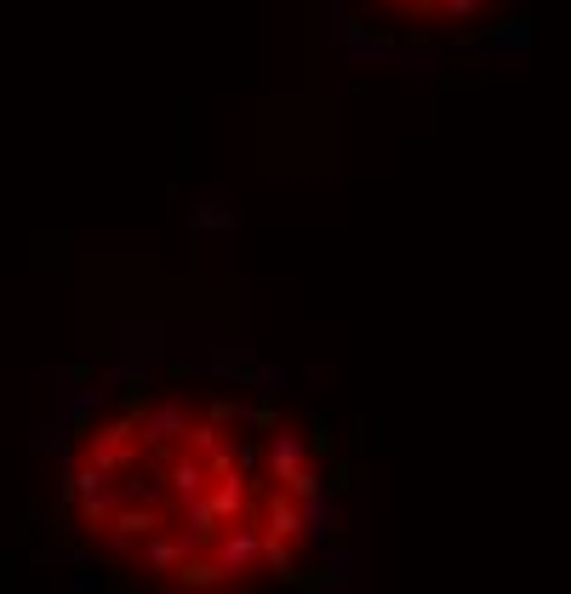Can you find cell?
Returning <instances> with one entry per match:
<instances>
[{
    "instance_id": "1",
    "label": "cell",
    "mask_w": 571,
    "mask_h": 594,
    "mask_svg": "<svg viewBox=\"0 0 571 594\" xmlns=\"http://www.w3.org/2000/svg\"><path fill=\"white\" fill-rule=\"evenodd\" d=\"M70 520L149 588H252L326 543V486L292 417L252 389L131 378L70 441Z\"/></svg>"
}]
</instances>
